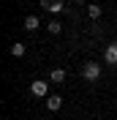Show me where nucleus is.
<instances>
[{"mask_svg": "<svg viewBox=\"0 0 117 120\" xmlns=\"http://www.w3.org/2000/svg\"><path fill=\"white\" fill-rule=\"evenodd\" d=\"M101 11H103V8L98 6V3H90V6H87V14H90V19H98V16H101Z\"/></svg>", "mask_w": 117, "mask_h": 120, "instance_id": "7", "label": "nucleus"}, {"mask_svg": "<svg viewBox=\"0 0 117 120\" xmlns=\"http://www.w3.org/2000/svg\"><path fill=\"white\" fill-rule=\"evenodd\" d=\"M60 106H63V96H49L46 98V109L49 112H57Z\"/></svg>", "mask_w": 117, "mask_h": 120, "instance_id": "5", "label": "nucleus"}, {"mask_svg": "<svg viewBox=\"0 0 117 120\" xmlns=\"http://www.w3.org/2000/svg\"><path fill=\"white\" fill-rule=\"evenodd\" d=\"M38 16H27V19H25V30H38Z\"/></svg>", "mask_w": 117, "mask_h": 120, "instance_id": "9", "label": "nucleus"}, {"mask_svg": "<svg viewBox=\"0 0 117 120\" xmlns=\"http://www.w3.org/2000/svg\"><path fill=\"white\" fill-rule=\"evenodd\" d=\"M76 3H84V0H76Z\"/></svg>", "mask_w": 117, "mask_h": 120, "instance_id": "11", "label": "nucleus"}, {"mask_svg": "<svg viewBox=\"0 0 117 120\" xmlns=\"http://www.w3.org/2000/svg\"><path fill=\"white\" fill-rule=\"evenodd\" d=\"M103 63L106 66H117V44H109L103 49Z\"/></svg>", "mask_w": 117, "mask_h": 120, "instance_id": "4", "label": "nucleus"}, {"mask_svg": "<svg viewBox=\"0 0 117 120\" xmlns=\"http://www.w3.org/2000/svg\"><path fill=\"white\" fill-rule=\"evenodd\" d=\"M30 93H33V96H49V82H46V79H36V82L30 85Z\"/></svg>", "mask_w": 117, "mask_h": 120, "instance_id": "3", "label": "nucleus"}, {"mask_svg": "<svg viewBox=\"0 0 117 120\" xmlns=\"http://www.w3.org/2000/svg\"><path fill=\"white\" fill-rule=\"evenodd\" d=\"M8 52L14 55V57H25V44H19V41H16V44H11V49H8Z\"/></svg>", "mask_w": 117, "mask_h": 120, "instance_id": "8", "label": "nucleus"}, {"mask_svg": "<svg viewBox=\"0 0 117 120\" xmlns=\"http://www.w3.org/2000/svg\"><path fill=\"white\" fill-rule=\"evenodd\" d=\"M46 30H49L52 36H60V30H63V27H60V22H49V27H46Z\"/></svg>", "mask_w": 117, "mask_h": 120, "instance_id": "10", "label": "nucleus"}, {"mask_svg": "<svg viewBox=\"0 0 117 120\" xmlns=\"http://www.w3.org/2000/svg\"><path fill=\"white\" fill-rule=\"evenodd\" d=\"M82 76H84L87 82H95V79L101 76V66H98L95 60H90V63H84V66H82Z\"/></svg>", "mask_w": 117, "mask_h": 120, "instance_id": "1", "label": "nucleus"}, {"mask_svg": "<svg viewBox=\"0 0 117 120\" xmlns=\"http://www.w3.org/2000/svg\"><path fill=\"white\" fill-rule=\"evenodd\" d=\"M41 8H46L49 14H63L66 11V3L63 0H41Z\"/></svg>", "mask_w": 117, "mask_h": 120, "instance_id": "2", "label": "nucleus"}, {"mask_svg": "<svg viewBox=\"0 0 117 120\" xmlns=\"http://www.w3.org/2000/svg\"><path fill=\"white\" fill-rule=\"evenodd\" d=\"M49 82H66V71H63V68H55V71H52L49 74Z\"/></svg>", "mask_w": 117, "mask_h": 120, "instance_id": "6", "label": "nucleus"}]
</instances>
